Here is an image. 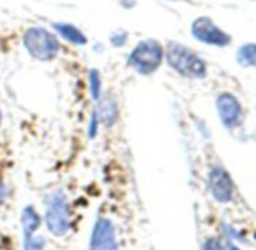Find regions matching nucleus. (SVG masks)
<instances>
[{
    "mask_svg": "<svg viewBox=\"0 0 256 250\" xmlns=\"http://www.w3.org/2000/svg\"><path fill=\"white\" fill-rule=\"evenodd\" d=\"M164 48L154 39L140 42L129 56V66L141 75L153 74L162 63Z\"/></svg>",
    "mask_w": 256,
    "mask_h": 250,
    "instance_id": "nucleus-3",
    "label": "nucleus"
},
{
    "mask_svg": "<svg viewBox=\"0 0 256 250\" xmlns=\"http://www.w3.org/2000/svg\"><path fill=\"white\" fill-rule=\"evenodd\" d=\"M90 250H118L116 230L108 219L99 218L96 220L90 238Z\"/></svg>",
    "mask_w": 256,
    "mask_h": 250,
    "instance_id": "nucleus-6",
    "label": "nucleus"
},
{
    "mask_svg": "<svg viewBox=\"0 0 256 250\" xmlns=\"http://www.w3.org/2000/svg\"><path fill=\"white\" fill-rule=\"evenodd\" d=\"M99 116H98V111L94 110L93 114H92V118H90V124H88V134H90V138H94L98 135V129H99Z\"/></svg>",
    "mask_w": 256,
    "mask_h": 250,
    "instance_id": "nucleus-15",
    "label": "nucleus"
},
{
    "mask_svg": "<svg viewBox=\"0 0 256 250\" xmlns=\"http://www.w3.org/2000/svg\"><path fill=\"white\" fill-rule=\"evenodd\" d=\"M166 60L170 66L177 70L180 75L188 78H204L207 74V66L198 54H195L190 48L170 42L166 48Z\"/></svg>",
    "mask_w": 256,
    "mask_h": 250,
    "instance_id": "nucleus-1",
    "label": "nucleus"
},
{
    "mask_svg": "<svg viewBox=\"0 0 256 250\" xmlns=\"http://www.w3.org/2000/svg\"><path fill=\"white\" fill-rule=\"evenodd\" d=\"M126 40H128V33L123 30H118L111 36V44L114 46H123L126 44Z\"/></svg>",
    "mask_w": 256,
    "mask_h": 250,
    "instance_id": "nucleus-16",
    "label": "nucleus"
},
{
    "mask_svg": "<svg viewBox=\"0 0 256 250\" xmlns=\"http://www.w3.org/2000/svg\"><path fill=\"white\" fill-rule=\"evenodd\" d=\"M45 222L50 232L56 237H63L69 230V207L63 192H56L50 196Z\"/></svg>",
    "mask_w": 256,
    "mask_h": 250,
    "instance_id": "nucleus-4",
    "label": "nucleus"
},
{
    "mask_svg": "<svg viewBox=\"0 0 256 250\" xmlns=\"http://www.w3.org/2000/svg\"><path fill=\"white\" fill-rule=\"evenodd\" d=\"M218 111H219V117H220L222 123L226 128L232 129L240 124L243 111H242V105L236 96H232L230 93L220 94L218 98Z\"/></svg>",
    "mask_w": 256,
    "mask_h": 250,
    "instance_id": "nucleus-7",
    "label": "nucleus"
},
{
    "mask_svg": "<svg viewBox=\"0 0 256 250\" xmlns=\"http://www.w3.org/2000/svg\"><path fill=\"white\" fill-rule=\"evenodd\" d=\"M99 106H98V116L100 123H104L105 126L111 128L117 123L118 116H120V110H118V104L112 96H100V99L98 100Z\"/></svg>",
    "mask_w": 256,
    "mask_h": 250,
    "instance_id": "nucleus-9",
    "label": "nucleus"
},
{
    "mask_svg": "<svg viewBox=\"0 0 256 250\" xmlns=\"http://www.w3.org/2000/svg\"><path fill=\"white\" fill-rule=\"evenodd\" d=\"M22 44L27 52L39 62H51L60 51L58 39L44 27H30L22 36Z\"/></svg>",
    "mask_w": 256,
    "mask_h": 250,
    "instance_id": "nucleus-2",
    "label": "nucleus"
},
{
    "mask_svg": "<svg viewBox=\"0 0 256 250\" xmlns=\"http://www.w3.org/2000/svg\"><path fill=\"white\" fill-rule=\"evenodd\" d=\"M88 80H90V92H92V99L94 102H98L102 96V80H100V75L98 70L92 69L90 70V75H88Z\"/></svg>",
    "mask_w": 256,
    "mask_h": 250,
    "instance_id": "nucleus-13",
    "label": "nucleus"
},
{
    "mask_svg": "<svg viewBox=\"0 0 256 250\" xmlns=\"http://www.w3.org/2000/svg\"><path fill=\"white\" fill-rule=\"evenodd\" d=\"M230 250H238V248H236V246H232V244H231V248H230Z\"/></svg>",
    "mask_w": 256,
    "mask_h": 250,
    "instance_id": "nucleus-19",
    "label": "nucleus"
},
{
    "mask_svg": "<svg viewBox=\"0 0 256 250\" xmlns=\"http://www.w3.org/2000/svg\"><path fill=\"white\" fill-rule=\"evenodd\" d=\"M44 238H34V237H30V238H26L24 240V250H44Z\"/></svg>",
    "mask_w": 256,
    "mask_h": 250,
    "instance_id": "nucleus-14",
    "label": "nucleus"
},
{
    "mask_svg": "<svg viewBox=\"0 0 256 250\" xmlns=\"http://www.w3.org/2000/svg\"><path fill=\"white\" fill-rule=\"evenodd\" d=\"M210 190L219 202H228L234 194V184L224 168H214L210 174Z\"/></svg>",
    "mask_w": 256,
    "mask_h": 250,
    "instance_id": "nucleus-8",
    "label": "nucleus"
},
{
    "mask_svg": "<svg viewBox=\"0 0 256 250\" xmlns=\"http://www.w3.org/2000/svg\"><path fill=\"white\" fill-rule=\"evenodd\" d=\"M192 33L194 36L208 45H216V46H226L231 42V36L225 33L222 28H219L210 18L201 16L194 21L192 26Z\"/></svg>",
    "mask_w": 256,
    "mask_h": 250,
    "instance_id": "nucleus-5",
    "label": "nucleus"
},
{
    "mask_svg": "<svg viewBox=\"0 0 256 250\" xmlns=\"http://www.w3.org/2000/svg\"><path fill=\"white\" fill-rule=\"evenodd\" d=\"M0 124H2V111H0Z\"/></svg>",
    "mask_w": 256,
    "mask_h": 250,
    "instance_id": "nucleus-20",
    "label": "nucleus"
},
{
    "mask_svg": "<svg viewBox=\"0 0 256 250\" xmlns=\"http://www.w3.org/2000/svg\"><path fill=\"white\" fill-rule=\"evenodd\" d=\"M54 28L57 30V33L66 39L68 42L74 44V45H86L87 44V38L86 34L76 28L72 24H66V22H54Z\"/></svg>",
    "mask_w": 256,
    "mask_h": 250,
    "instance_id": "nucleus-10",
    "label": "nucleus"
},
{
    "mask_svg": "<svg viewBox=\"0 0 256 250\" xmlns=\"http://www.w3.org/2000/svg\"><path fill=\"white\" fill-rule=\"evenodd\" d=\"M4 198H6V188H4V184H3V182L0 178V206L4 202Z\"/></svg>",
    "mask_w": 256,
    "mask_h": 250,
    "instance_id": "nucleus-18",
    "label": "nucleus"
},
{
    "mask_svg": "<svg viewBox=\"0 0 256 250\" xmlns=\"http://www.w3.org/2000/svg\"><path fill=\"white\" fill-rule=\"evenodd\" d=\"M202 250H225V249H224V246H222L216 238H210V240H207V242H206V244H204Z\"/></svg>",
    "mask_w": 256,
    "mask_h": 250,
    "instance_id": "nucleus-17",
    "label": "nucleus"
},
{
    "mask_svg": "<svg viewBox=\"0 0 256 250\" xmlns=\"http://www.w3.org/2000/svg\"><path fill=\"white\" fill-rule=\"evenodd\" d=\"M237 58L240 64L243 66H256V45L255 44H248L240 48Z\"/></svg>",
    "mask_w": 256,
    "mask_h": 250,
    "instance_id": "nucleus-12",
    "label": "nucleus"
},
{
    "mask_svg": "<svg viewBox=\"0 0 256 250\" xmlns=\"http://www.w3.org/2000/svg\"><path fill=\"white\" fill-rule=\"evenodd\" d=\"M21 225H22V234H24V240L33 237V234L36 232V230L40 225V218L39 214L32 208V207H26L22 210V216H21Z\"/></svg>",
    "mask_w": 256,
    "mask_h": 250,
    "instance_id": "nucleus-11",
    "label": "nucleus"
}]
</instances>
